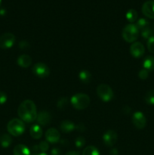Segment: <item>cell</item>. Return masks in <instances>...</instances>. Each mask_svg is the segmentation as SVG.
<instances>
[{"label":"cell","instance_id":"cell-3","mask_svg":"<svg viewBox=\"0 0 154 155\" xmlns=\"http://www.w3.org/2000/svg\"><path fill=\"white\" fill-rule=\"evenodd\" d=\"M8 132L13 136H20L25 131V124L22 120L12 119L7 125Z\"/></svg>","mask_w":154,"mask_h":155},{"label":"cell","instance_id":"cell-37","mask_svg":"<svg viewBox=\"0 0 154 155\" xmlns=\"http://www.w3.org/2000/svg\"><path fill=\"white\" fill-rule=\"evenodd\" d=\"M34 155H48V154H47L45 152H39V153H38V154H36Z\"/></svg>","mask_w":154,"mask_h":155},{"label":"cell","instance_id":"cell-39","mask_svg":"<svg viewBox=\"0 0 154 155\" xmlns=\"http://www.w3.org/2000/svg\"><path fill=\"white\" fill-rule=\"evenodd\" d=\"M153 30V32H154V24H153V30Z\"/></svg>","mask_w":154,"mask_h":155},{"label":"cell","instance_id":"cell-25","mask_svg":"<svg viewBox=\"0 0 154 155\" xmlns=\"http://www.w3.org/2000/svg\"><path fill=\"white\" fill-rule=\"evenodd\" d=\"M152 34H153V30L150 27H148V28L141 30V36L145 39H149V38L153 36Z\"/></svg>","mask_w":154,"mask_h":155},{"label":"cell","instance_id":"cell-30","mask_svg":"<svg viewBox=\"0 0 154 155\" xmlns=\"http://www.w3.org/2000/svg\"><path fill=\"white\" fill-rule=\"evenodd\" d=\"M148 76H149V71H147L145 69L141 70V71H140V72L138 73V77H140V79H141V80H146V79L148 78Z\"/></svg>","mask_w":154,"mask_h":155},{"label":"cell","instance_id":"cell-10","mask_svg":"<svg viewBox=\"0 0 154 155\" xmlns=\"http://www.w3.org/2000/svg\"><path fill=\"white\" fill-rule=\"evenodd\" d=\"M145 52L144 46L139 42H134L130 47V53L134 58H140Z\"/></svg>","mask_w":154,"mask_h":155},{"label":"cell","instance_id":"cell-5","mask_svg":"<svg viewBox=\"0 0 154 155\" xmlns=\"http://www.w3.org/2000/svg\"><path fill=\"white\" fill-rule=\"evenodd\" d=\"M97 94L101 100L104 102L111 101L113 98V92L112 88L107 84H100L97 88Z\"/></svg>","mask_w":154,"mask_h":155},{"label":"cell","instance_id":"cell-24","mask_svg":"<svg viewBox=\"0 0 154 155\" xmlns=\"http://www.w3.org/2000/svg\"><path fill=\"white\" fill-rule=\"evenodd\" d=\"M145 101L146 104L154 105V89L149 90L145 95Z\"/></svg>","mask_w":154,"mask_h":155},{"label":"cell","instance_id":"cell-27","mask_svg":"<svg viewBox=\"0 0 154 155\" xmlns=\"http://www.w3.org/2000/svg\"><path fill=\"white\" fill-rule=\"evenodd\" d=\"M85 145V140L84 137L79 136V137H77L76 139H75V145L76 148H82Z\"/></svg>","mask_w":154,"mask_h":155},{"label":"cell","instance_id":"cell-2","mask_svg":"<svg viewBox=\"0 0 154 155\" xmlns=\"http://www.w3.org/2000/svg\"><path fill=\"white\" fill-rule=\"evenodd\" d=\"M72 107L77 110H83L87 108L90 104V98L84 93H77L72 96L70 99Z\"/></svg>","mask_w":154,"mask_h":155},{"label":"cell","instance_id":"cell-32","mask_svg":"<svg viewBox=\"0 0 154 155\" xmlns=\"http://www.w3.org/2000/svg\"><path fill=\"white\" fill-rule=\"evenodd\" d=\"M19 47L21 49H27L30 47V44L27 41H21L19 43Z\"/></svg>","mask_w":154,"mask_h":155},{"label":"cell","instance_id":"cell-9","mask_svg":"<svg viewBox=\"0 0 154 155\" xmlns=\"http://www.w3.org/2000/svg\"><path fill=\"white\" fill-rule=\"evenodd\" d=\"M117 139V133L111 130H107L103 136V141H104V145L107 147L113 146L116 144Z\"/></svg>","mask_w":154,"mask_h":155},{"label":"cell","instance_id":"cell-38","mask_svg":"<svg viewBox=\"0 0 154 155\" xmlns=\"http://www.w3.org/2000/svg\"><path fill=\"white\" fill-rule=\"evenodd\" d=\"M1 3H2V0H0V5H1Z\"/></svg>","mask_w":154,"mask_h":155},{"label":"cell","instance_id":"cell-12","mask_svg":"<svg viewBox=\"0 0 154 155\" xmlns=\"http://www.w3.org/2000/svg\"><path fill=\"white\" fill-rule=\"evenodd\" d=\"M60 133L54 128H50L45 133V139L50 143H57L60 141Z\"/></svg>","mask_w":154,"mask_h":155},{"label":"cell","instance_id":"cell-17","mask_svg":"<svg viewBox=\"0 0 154 155\" xmlns=\"http://www.w3.org/2000/svg\"><path fill=\"white\" fill-rule=\"evenodd\" d=\"M30 134L32 138L35 139H39L42 136V130L38 124L33 125L30 129Z\"/></svg>","mask_w":154,"mask_h":155},{"label":"cell","instance_id":"cell-7","mask_svg":"<svg viewBox=\"0 0 154 155\" xmlns=\"http://www.w3.org/2000/svg\"><path fill=\"white\" fill-rule=\"evenodd\" d=\"M15 42L14 35L11 33H3L0 36V48L8 49L11 48Z\"/></svg>","mask_w":154,"mask_h":155},{"label":"cell","instance_id":"cell-18","mask_svg":"<svg viewBox=\"0 0 154 155\" xmlns=\"http://www.w3.org/2000/svg\"><path fill=\"white\" fill-rule=\"evenodd\" d=\"M143 69L147 71H152L154 70V57L149 55L144 58L143 61Z\"/></svg>","mask_w":154,"mask_h":155},{"label":"cell","instance_id":"cell-34","mask_svg":"<svg viewBox=\"0 0 154 155\" xmlns=\"http://www.w3.org/2000/svg\"><path fill=\"white\" fill-rule=\"evenodd\" d=\"M65 155H80V154H79V152H78V151H69V152L66 153Z\"/></svg>","mask_w":154,"mask_h":155},{"label":"cell","instance_id":"cell-21","mask_svg":"<svg viewBox=\"0 0 154 155\" xmlns=\"http://www.w3.org/2000/svg\"><path fill=\"white\" fill-rule=\"evenodd\" d=\"M11 136L9 135L3 134L0 137V144H1L2 147H3V148H8V147H9L11 144Z\"/></svg>","mask_w":154,"mask_h":155},{"label":"cell","instance_id":"cell-8","mask_svg":"<svg viewBox=\"0 0 154 155\" xmlns=\"http://www.w3.org/2000/svg\"><path fill=\"white\" fill-rule=\"evenodd\" d=\"M131 122H132L133 125L135 127V128L138 129V130H142V129H143L146 127V117L144 116V114L142 112L137 111L134 113V114L132 115Z\"/></svg>","mask_w":154,"mask_h":155},{"label":"cell","instance_id":"cell-19","mask_svg":"<svg viewBox=\"0 0 154 155\" xmlns=\"http://www.w3.org/2000/svg\"><path fill=\"white\" fill-rule=\"evenodd\" d=\"M79 80L82 82L83 83H90L91 80V74L89 71H85V70H83L81 71L79 74Z\"/></svg>","mask_w":154,"mask_h":155},{"label":"cell","instance_id":"cell-28","mask_svg":"<svg viewBox=\"0 0 154 155\" xmlns=\"http://www.w3.org/2000/svg\"><path fill=\"white\" fill-rule=\"evenodd\" d=\"M147 48L149 52L154 54V36H152V37L148 39Z\"/></svg>","mask_w":154,"mask_h":155},{"label":"cell","instance_id":"cell-31","mask_svg":"<svg viewBox=\"0 0 154 155\" xmlns=\"http://www.w3.org/2000/svg\"><path fill=\"white\" fill-rule=\"evenodd\" d=\"M7 95L5 92L0 91V104H3L7 101Z\"/></svg>","mask_w":154,"mask_h":155},{"label":"cell","instance_id":"cell-22","mask_svg":"<svg viewBox=\"0 0 154 155\" xmlns=\"http://www.w3.org/2000/svg\"><path fill=\"white\" fill-rule=\"evenodd\" d=\"M82 155H100V152L96 147L89 145L83 150Z\"/></svg>","mask_w":154,"mask_h":155},{"label":"cell","instance_id":"cell-14","mask_svg":"<svg viewBox=\"0 0 154 155\" xmlns=\"http://www.w3.org/2000/svg\"><path fill=\"white\" fill-rule=\"evenodd\" d=\"M60 129L63 133H69L75 129V125L69 120H64L60 123Z\"/></svg>","mask_w":154,"mask_h":155},{"label":"cell","instance_id":"cell-36","mask_svg":"<svg viewBox=\"0 0 154 155\" xmlns=\"http://www.w3.org/2000/svg\"><path fill=\"white\" fill-rule=\"evenodd\" d=\"M5 14V9H1V10H0V15H4Z\"/></svg>","mask_w":154,"mask_h":155},{"label":"cell","instance_id":"cell-20","mask_svg":"<svg viewBox=\"0 0 154 155\" xmlns=\"http://www.w3.org/2000/svg\"><path fill=\"white\" fill-rule=\"evenodd\" d=\"M125 17H126V19L128 20V21H129L130 23H133L134 22V21H137V17H138V14H137V11L131 8L129 9V10L126 12Z\"/></svg>","mask_w":154,"mask_h":155},{"label":"cell","instance_id":"cell-4","mask_svg":"<svg viewBox=\"0 0 154 155\" xmlns=\"http://www.w3.org/2000/svg\"><path fill=\"white\" fill-rule=\"evenodd\" d=\"M122 37L124 40L126 41L127 42H134L136 39L138 38L139 30L136 27L135 24H129L125 26L122 30Z\"/></svg>","mask_w":154,"mask_h":155},{"label":"cell","instance_id":"cell-33","mask_svg":"<svg viewBox=\"0 0 154 155\" xmlns=\"http://www.w3.org/2000/svg\"><path fill=\"white\" fill-rule=\"evenodd\" d=\"M60 153H61V151H60V150L57 148H52L51 151V155H60Z\"/></svg>","mask_w":154,"mask_h":155},{"label":"cell","instance_id":"cell-29","mask_svg":"<svg viewBox=\"0 0 154 155\" xmlns=\"http://www.w3.org/2000/svg\"><path fill=\"white\" fill-rule=\"evenodd\" d=\"M39 149H40V151H42V152H45V151H48V148H49L48 143L47 142H45V141H42V142H41L40 143H39Z\"/></svg>","mask_w":154,"mask_h":155},{"label":"cell","instance_id":"cell-1","mask_svg":"<svg viewBox=\"0 0 154 155\" xmlns=\"http://www.w3.org/2000/svg\"><path fill=\"white\" fill-rule=\"evenodd\" d=\"M18 114L20 118L24 122H34L37 117L36 104L31 100H25L20 104Z\"/></svg>","mask_w":154,"mask_h":155},{"label":"cell","instance_id":"cell-35","mask_svg":"<svg viewBox=\"0 0 154 155\" xmlns=\"http://www.w3.org/2000/svg\"><path fill=\"white\" fill-rule=\"evenodd\" d=\"M118 154H119V151L116 148H113L110 151V155H118Z\"/></svg>","mask_w":154,"mask_h":155},{"label":"cell","instance_id":"cell-23","mask_svg":"<svg viewBox=\"0 0 154 155\" xmlns=\"http://www.w3.org/2000/svg\"><path fill=\"white\" fill-rule=\"evenodd\" d=\"M135 25L136 27H137V29L141 31V30H144V29L149 27V21L146 19H145V18H140V19L137 20Z\"/></svg>","mask_w":154,"mask_h":155},{"label":"cell","instance_id":"cell-6","mask_svg":"<svg viewBox=\"0 0 154 155\" xmlns=\"http://www.w3.org/2000/svg\"><path fill=\"white\" fill-rule=\"evenodd\" d=\"M33 72L39 78H46L50 74V69L45 64L36 63L33 67Z\"/></svg>","mask_w":154,"mask_h":155},{"label":"cell","instance_id":"cell-16","mask_svg":"<svg viewBox=\"0 0 154 155\" xmlns=\"http://www.w3.org/2000/svg\"><path fill=\"white\" fill-rule=\"evenodd\" d=\"M14 155H31V151L26 145L19 144L14 148Z\"/></svg>","mask_w":154,"mask_h":155},{"label":"cell","instance_id":"cell-15","mask_svg":"<svg viewBox=\"0 0 154 155\" xmlns=\"http://www.w3.org/2000/svg\"><path fill=\"white\" fill-rule=\"evenodd\" d=\"M18 64L23 68H27L32 64V58L28 54H21L17 60Z\"/></svg>","mask_w":154,"mask_h":155},{"label":"cell","instance_id":"cell-26","mask_svg":"<svg viewBox=\"0 0 154 155\" xmlns=\"http://www.w3.org/2000/svg\"><path fill=\"white\" fill-rule=\"evenodd\" d=\"M68 98H60L57 101V106L59 109H64L67 107Z\"/></svg>","mask_w":154,"mask_h":155},{"label":"cell","instance_id":"cell-11","mask_svg":"<svg viewBox=\"0 0 154 155\" xmlns=\"http://www.w3.org/2000/svg\"><path fill=\"white\" fill-rule=\"evenodd\" d=\"M142 12L146 18L154 19V0H149L142 5Z\"/></svg>","mask_w":154,"mask_h":155},{"label":"cell","instance_id":"cell-13","mask_svg":"<svg viewBox=\"0 0 154 155\" xmlns=\"http://www.w3.org/2000/svg\"><path fill=\"white\" fill-rule=\"evenodd\" d=\"M38 124L42 126H47L51 123V116L49 112L46 110H42L39 114H37V117H36Z\"/></svg>","mask_w":154,"mask_h":155}]
</instances>
